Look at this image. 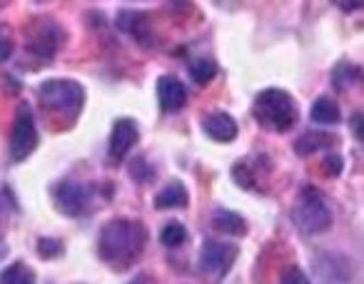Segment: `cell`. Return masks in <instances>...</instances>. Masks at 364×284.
<instances>
[{
    "label": "cell",
    "instance_id": "52a82bcc",
    "mask_svg": "<svg viewBox=\"0 0 364 284\" xmlns=\"http://www.w3.org/2000/svg\"><path fill=\"white\" fill-rule=\"evenodd\" d=\"M137 137H140V132H137V122L130 120V117H122V120H117L115 125H112L110 150H107L112 163L125 160V155L137 145Z\"/></svg>",
    "mask_w": 364,
    "mask_h": 284
},
{
    "label": "cell",
    "instance_id": "5b68a950",
    "mask_svg": "<svg viewBox=\"0 0 364 284\" xmlns=\"http://www.w3.org/2000/svg\"><path fill=\"white\" fill-rule=\"evenodd\" d=\"M38 148V130L33 115L28 110V105L18 107L16 122H13V132H11V158L16 163H23L26 158H31L33 150Z\"/></svg>",
    "mask_w": 364,
    "mask_h": 284
},
{
    "label": "cell",
    "instance_id": "7402d4cb",
    "mask_svg": "<svg viewBox=\"0 0 364 284\" xmlns=\"http://www.w3.org/2000/svg\"><path fill=\"white\" fill-rule=\"evenodd\" d=\"M232 178H235V182L240 185V187H245V190H252L255 187V178H252V173H250V168L247 165H235L232 168Z\"/></svg>",
    "mask_w": 364,
    "mask_h": 284
},
{
    "label": "cell",
    "instance_id": "6da1fadb",
    "mask_svg": "<svg viewBox=\"0 0 364 284\" xmlns=\"http://www.w3.org/2000/svg\"><path fill=\"white\" fill-rule=\"evenodd\" d=\"M147 232L137 222L130 219H112L100 234V257L112 267H127L140 257L145 247Z\"/></svg>",
    "mask_w": 364,
    "mask_h": 284
},
{
    "label": "cell",
    "instance_id": "d4e9b609",
    "mask_svg": "<svg viewBox=\"0 0 364 284\" xmlns=\"http://www.w3.org/2000/svg\"><path fill=\"white\" fill-rule=\"evenodd\" d=\"M11 53H13V43H11V38H6L3 33H0V62H6L8 58H11Z\"/></svg>",
    "mask_w": 364,
    "mask_h": 284
},
{
    "label": "cell",
    "instance_id": "603a6c76",
    "mask_svg": "<svg viewBox=\"0 0 364 284\" xmlns=\"http://www.w3.org/2000/svg\"><path fill=\"white\" fill-rule=\"evenodd\" d=\"M282 284H309V279L304 277V272L299 267H287L282 272Z\"/></svg>",
    "mask_w": 364,
    "mask_h": 284
},
{
    "label": "cell",
    "instance_id": "9c48e42d",
    "mask_svg": "<svg viewBox=\"0 0 364 284\" xmlns=\"http://www.w3.org/2000/svg\"><path fill=\"white\" fill-rule=\"evenodd\" d=\"M157 100H160L162 112H180L188 102V90L177 77L162 75L157 80Z\"/></svg>",
    "mask_w": 364,
    "mask_h": 284
},
{
    "label": "cell",
    "instance_id": "3957f363",
    "mask_svg": "<svg viewBox=\"0 0 364 284\" xmlns=\"http://www.w3.org/2000/svg\"><path fill=\"white\" fill-rule=\"evenodd\" d=\"M292 219L299 227V232L304 234H319L324 229H329L332 224V212H329L327 200L322 197L317 187L307 185V187L299 192L297 202H294L292 209Z\"/></svg>",
    "mask_w": 364,
    "mask_h": 284
},
{
    "label": "cell",
    "instance_id": "484cf974",
    "mask_svg": "<svg viewBox=\"0 0 364 284\" xmlns=\"http://www.w3.org/2000/svg\"><path fill=\"white\" fill-rule=\"evenodd\" d=\"M352 127H354V135H357V140H362V115H354L352 117Z\"/></svg>",
    "mask_w": 364,
    "mask_h": 284
},
{
    "label": "cell",
    "instance_id": "e0dca14e",
    "mask_svg": "<svg viewBox=\"0 0 364 284\" xmlns=\"http://www.w3.org/2000/svg\"><path fill=\"white\" fill-rule=\"evenodd\" d=\"M215 72H218V67H215L213 60L200 58V60L190 62V75H193V80L198 82V85H208V82L215 77Z\"/></svg>",
    "mask_w": 364,
    "mask_h": 284
},
{
    "label": "cell",
    "instance_id": "7c38bea8",
    "mask_svg": "<svg viewBox=\"0 0 364 284\" xmlns=\"http://www.w3.org/2000/svg\"><path fill=\"white\" fill-rule=\"evenodd\" d=\"M213 227L225 234H235V237H242V234L247 232L245 219L240 217L237 212H232V209H218V212L213 214Z\"/></svg>",
    "mask_w": 364,
    "mask_h": 284
},
{
    "label": "cell",
    "instance_id": "8992f818",
    "mask_svg": "<svg viewBox=\"0 0 364 284\" xmlns=\"http://www.w3.org/2000/svg\"><path fill=\"white\" fill-rule=\"evenodd\" d=\"M235 259H237V247H235V244L208 239V242L203 244V252H200V267H203L205 274L220 277V274H225L232 267Z\"/></svg>",
    "mask_w": 364,
    "mask_h": 284
},
{
    "label": "cell",
    "instance_id": "9a60e30c",
    "mask_svg": "<svg viewBox=\"0 0 364 284\" xmlns=\"http://www.w3.org/2000/svg\"><path fill=\"white\" fill-rule=\"evenodd\" d=\"M334 137L327 135V132H307V135H302L297 142H294V150H297L299 155H309L314 153V150L324 148V145H332Z\"/></svg>",
    "mask_w": 364,
    "mask_h": 284
},
{
    "label": "cell",
    "instance_id": "277c9868",
    "mask_svg": "<svg viewBox=\"0 0 364 284\" xmlns=\"http://www.w3.org/2000/svg\"><path fill=\"white\" fill-rule=\"evenodd\" d=\"M85 92L75 80H48L41 85V102L53 112L75 117L82 107Z\"/></svg>",
    "mask_w": 364,
    "mask_h": 284
},
{
    "label": "cell",
    "instance_id": "ac0fdd59",
    "mask_svg": "<svg viewBox=\"0 0 364 284\" xmlns=\"http://www.w3.org/2000/svg\"><path fill=\"white\" fill-rule=\"evenodd\" d=\"M188 239V229L182 227L180 222H167L165 227L160 229V242L165 244V247H177V244H182Z\"/></svg>",
    "mask_w": 364,
    "mask_h": 284
},
{
    "label": "cell",
    "instance_id": "d6986e66",
    "mask_svg": "<svg viewBox=\"0 0 364 284\" xmlns=\"http://www.w3.org/2000/svg\"><path fill=\"white\" fill-rule=\"evenodd\" d=\"M359 77V70L354 65H347V62H342V65L334 70V85L339 87V90H344V87H349L354 80Z\"/></svg>",
    "mask_w": 364,
    "mask_h": 284
},
{
    "label": "cell",
    "instance_id": "2e32d148",
    "mask_svg": "<svg viewBox=\"0 0 364 284\" xmlns=\"http://www.w3.org/2000/svg\"><path fill=\"white\" fill-rule=\"evenodd\" d=\"M0 284H36V274L23 262H16L0 272Z\"/></svg>",
    "mask_w": 364,
    "mask_h": 284
},
{
    "label": "cell",
    "instance_id": "cb8c5ba5",
    "mask_svg": "<svg viewBox=\"0 0 364 284\" xmlns=\"http://www.w3.org/2000/svg\"><path fill=\"white\" fill-rule=\"evenodd\" d=\"M324 168H327L329 175H339L344 168V160L339 158V155H327V158H324Z\"/></svg>",
    "mask_w": 364,
    "mask_h": 284
},
{
    "label": "cell",
    "instance_id": "5bb4252c",
    "mask_svg": "<svg viewBox=\"0 0 364 284\" xmlns=\"http://www.w3.org/2000/svg\"><path fill=\"white\" fill-rule=\"evenodd\" d=\"M312 120L319 122V125H337V122L342 120L337 102L329 100V97H319V100H314V105H312Z\"/></svg>",
    "mask_w": 364,
    "mask_h": 284
},
{
    "label": "cell",
    "instance_id": "4316f807",
    "mask_svg": "<svg viewBox=\"0 0 364 284\" xmlns=\"http://www.w3.org/2000/svg\"><path fill=\"white\" fill-rule=\"evenodd\" d=\"M342 11H357V8H362V3H342Z\"/></svg>",
    "mask_w": 364,
    "mask_h": 284
},
{
    "label": "cell",
    "instance_id": "44dd1931",
    "mask_svg": "<svg viewBox=\"0 0 364 284\" xmlns=\"http://www.w3.org/2000/svg\"><path fill=\"white\" fill-rule=\"evenodd\" d=\"M63 252V242L60 239H38V254L46 259H53Z\"/></svg>",
    "mask_w": 364,
    "mask_h": 284
},
{
    "label": "cell",
    "instance_id": "ba28073f",
    "mask_svg": "<svg viewBox=\"0 0 364 284\" xmlns=\"http://www.w3.org/2000/svg\"><path fill=\"white\" fill-rule=\"evenodd\" d=\"M53 197H55V204L60 212L75 217V214H80L87 204V187L75 185V182H63L53 190Z\"/></svg>",
    "mask_w": 364,
    "mask_h": 284
},
{
    "label": "cell",
    "instance_id": "30bf717a",
    "mask_svg": "<svg viewBox=\"0 0 364 284\" xmlns=\"http://www.w3.org/2000/svg\"><path fill=\"white\" fill-rule=\"evenodd\" d=\"M203 130L213 137L215 142H232L237 137V122L228 112H215L203 122Z\"/></svg>",
    "mask_w": 364,
    "mask_h": 284
},
{
    "label": "cell",
    "instance_id": "8fae6325",
    "mask_svg": "<svg viewBox=\"0 0 364 284\" xmlns=\"http://www.w3.org/2000/svg\"><path fill=\"white\" fill-rule=\"evenodd\" d=\"M60 40H63V36L58 28H53V26L41 28L38 36L33 38V43H31V53H36V55H41V58H53L58 45H60Z\"/></svg>",
    "mask_w": 364,
    "mask_h": 284
},
{
    "label": "cell",
    "instance_id": "4fadbf2b",
    "mask_svg": "<svg viewBox=\"0 0 364 284\" xmlns=\"http://www.w3.org/2000/svg\"><path fill=\"white\" fill-rule=\"evenodd\" d=\"M188 204V192L180 182L167 185L165 190L155 195V207L157 209H172V207H185Z\"/></svg>",
    "mask_w": 364,
    "mask_h": 284
},
{
    "label": "cell",
    "instance_id": "7a4b0ae2",
    "mask_svg": "<svg viewBox=\"0 0 364 284\" xmlns=\"http://www.w3.org/2000/svg\"><path fill=\"white\" fill-rule=\"evenodd\" d=\"M255 120L262 127L274 132H284L289 127H294L297 122V105H294L292 95L277 87H267L255 97Z\"/></svg>",
    "mask_w": 364,
    "mask_h": 284
},
{
    "label": "cell",
    "instance_id": "ffe728a7",
    "mask_svg": "<svg viewBox=\"0 0 364 284\" xmlns=\"http://www.w3.org/2000/svg\"><path fill=\"white\" fill-rule=\"evenodd\" d=\"M130 175L137 182H150V180L155 178V173H152V168L145 163V158H137L135 163L130 165Z\"/></svg>",
    "mask_w": 364,
    "mask_h": 284
}]
</instances>
